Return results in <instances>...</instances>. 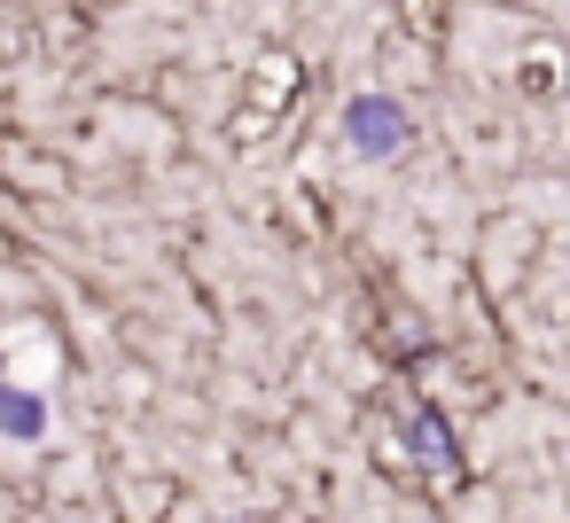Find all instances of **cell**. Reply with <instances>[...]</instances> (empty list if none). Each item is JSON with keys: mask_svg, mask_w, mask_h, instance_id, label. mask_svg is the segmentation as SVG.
<instances>
[{"mask_svg": "<svg viewBox=\"0 0 570 523\" xmlns=\"http://www.w3.org/2000/svg\"><path fill=\"white\" fill-rule=\"evenodd\" d=\"M344 134H352V149L391 157V149H406V110H399V102H383V95H360V102L344 110Z\"/></svg>", "mask_w": 570, "mask_h": 523, "instance_id": "6da1fadb", "label": "cell"}, {"mask_svg": "<svg viewBox=\"0 0 570 523\" xmlns=\"http://www.w3.org/2000/svg\"><path fill=\"white\" fill-rule=\"evenodd\" d=\"M0 430H9V437H40L48 430V406L32 391H0Z\"/></svg>", "mask_w": 570, "mask_h": 523, "instance_id": "7a4b0ae2", "label": "cell"}, {"mask_svg": "<svg viewBox=\"0 0 570 523\" xmlns=\"http://www.w3.org/2000/svg\"><path fill=\"white\" fill-rule=\"evenodd\" d=\"M414 445H422L430 468H453V445H445V422L438 414H414Z\"/></svg>", "mask_w": 570, "mask_h": 523, "instance_id": "3957f363", "label": "cell"}]
</instances>
